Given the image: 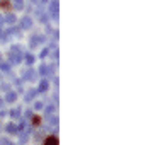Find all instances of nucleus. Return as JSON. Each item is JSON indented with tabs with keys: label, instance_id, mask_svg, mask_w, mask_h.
Segmentation results:
<instances>
[{
	"label": "nucleus",
	"instance_id": "f257e3e1",
	"mask_svg": "<svg viewBox=\"0 0 153 145\" xmlns=\"http://www.w3.org/2000/svg\"><path fill=\"white\" fill-rule=\"evenodd\" d=\"M44 145H58V140H56V137H49Z\"/></svg>",
	"mask_w": 153,
	"mask_h": 145
}]
</instances>
